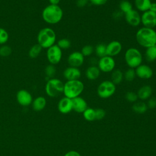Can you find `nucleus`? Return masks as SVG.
<instances>
[{"instance_id":"obj_4","label":"nucleus","mask_w":156,"mask_h":156,"mask_svg":"<svg viewBox=\"0 0 156 156\" xmlns=\"http://www.w3.org/2000/svg\"><path fill=\"white\" fill-rule=\"evenodd\" d=\"M83 89L84 84L79 79L66 80L64 83L63 93L65 97L73 99L79 96L83 92Z\"/></svg>"},{"instance_id":"obj_14","label":"nucleus","mask_w":156,"mask_h":156,"mask_svg":"<svg viewBox=\"0 0 156 156\" xmlns=\"http://www.w3.org/2000/svg\"><path fill=\"white\" fill-rule=\"evenodd\" d=\"M136 76L141 79H149L153 76V70L147 65L141 64L135 69Z\"/></svg>"},{"instance_id":"obj_28","label":"nucleus","mask_w":156,"mask_h":156,"mask_svg":"<svg viewBox=\"0 0 156 156\" xmlns=\"http://www.w3.org/2000/svg\"><path fill=\"white\" fill-rule=\"evenodd\" d=\"M95 54L97 57L99 58L107 55L106 51V44L104 43H99L94 48Z\"/></svg>"},{"instance_id":"obj_35","label":"nucleus","mask_w":156,"mask_h":156,"mask_svg":"<svg viewBox=\"0 0 156 156\" xmlns=\"http://www.w3.org/2000/svg\"><path fill=\"white\" fill-rule=\"evenodd\" d=\"M12 53V49L7 45H2L0 47V56L8 57Z\"/></svg>"},{"instance_id":"obj_5","label":"nucleus","mask_w":156,"mask_h":156,"mask_svg":"<svg viewBox=\"0 0 156 156\" xmlns=\"http://www.w3.org/2000/svg\"><path fill=\"white\" fill-rule=\"evenodd\" d=\"M124 60L129 68L135 69L137 66L142 64L143 55L138 49L129 48L125 52Z\"/></svg>"},{"instance_id":"obj_36","label":"nucleus","mask_w":156,"mask_h":156,"mask_svg":"<svg viewBox=\"0 0 156 156\" xmlns=\"http://www.w3.org/2000/svg\"><path fill=\"white\" fill-rule=\"evenodd\" d=\"M125 98L128 102H133V103L136 102L138 99L137 94L133 91L127 92L125 95Z\"/></svg>"},{"instance_id":"obj_9","label":"nucleus","mask_w":156,"mask_h":156,"mask_svg":"<svg viewBox=\"0 0 156 156\" xmlns=\"http://www.w3.org/2000/svg\"><path fill=\"white\" fill-rule=\"evenodd\" d=\"M116 65L115 61L113 57L108 55H105L100 58L98 60L97 66L100 69L101 72L103 73H110L115 69Z\"/></svg>"},{"instance_id":"obj_31","label":"nucleus","mask_w":156,"mask_h":156,"mask_svg":"<svg viewBox=\"0 0 156 156\" xmlns=\"http://www.w3.org/2000/svg\"><path fill=\"white\" fill-rule=\"evenodd\" d=\"M44 73L47 77L49 79L54 78L56 73V68L54 65H48L46 66L44 69Z\"/></svg>"},{"instance_id":"obj_29","label":"nucleus","mask_w":156,"mask_h":156,"mask_svg":"<svg viewBox=\"0 0 156 156\" xmlns=\"http://www.w3.org/2000/svg\"><path fill=\"white\" fill-rule=\"evenodd\" d=\"M82 113L84 119L88 121H93L96 119L95 109L92 108H87Z\"/></svg>"},{"instance_id":"obj_41","label":"nucleus","mask_w":156,"mask_h":156,"mask_svg":"<svg viewBox=\"0 0 156 156\" xmlns=\"http://www.w3.org/2000/svg\"><path fill=\"white\" fill-rule=\"evenodd\" d=\"M123 15H124V14L119 10L114 12L113 13V17L115 19H118V20L120 19Z\"/></svg>"},{"instance_id":"obj_1","label":"nucleus","mask_w":156,"mask_h":156,"mask_svg":"<svg viewBox=\"0 0 156 156\" xmlns=\"http://www.w3.org/2000/svg\"><path fill=\"white\" fill-rule=\"evenodd\" d=\"M135 38L137 43L145 48L156 45V30L143 27L137 30Z\"/></svg>"},{"instance_id":"obj_22","label":"nucleus","mask_w":156,"mask_h":156,"mask_svg":"<svg viewBox=\"0 0 156 156\" xmlns=\"http://www.w3.org/2000/svg\"><path fill=\"white\" fill-rule=\"evenodd\" d=\"M46 105V100L43 96L36 98L32 102V108L35 111L39 112L43 110Z\"/></svg>"},{"instance_id":"obj_44","label":"nucleus","mask_w":156,"mask_h":156,"mask_svg":"<svg viewBox=\"0 0 156 156\" xmlns=\"http://www.w3.org/2000/svg\"><path fill=\"white\" fill-rule=\"evenodd\" d=\"M50 4L52 5H58L60 1V0H49Z\"/></svg>"},{"instance_id":"obj_11","label":"nucleus","mask_w":156,"mask_h":156,"mask_svg":"<svg viewBox=\"0 0 156 156\" xmlns=\"http://www.w3.org/2000/svg\"><path fill=\"white\" fill-rule=\"evenodd\" d=\"M124 15L126 23L132 27H137L141 23V15L136 10L132 9Z\"/></svg>"},{"instance_id":"obj_27","label":"nucleus","mask_w":156,"mask_h":156,"mask_svg":"<svg viewBox=\"0 0 156 156\" xmlns=\"http://www.w3.org/2000/svg\"><path fill=\"white\" fill-rule=\"evenodd\" d=\"M133 9V7L130 1L127 0H122L119 2V10L124 15L128 12Z\"/></svg>"},{"instance_id":"obj_8","label":"nucleus","mask_w":156,"mask_h":156,"mask_svg":"<svg viewBox=\"0 0 156 156\" xmlns=\"http://www.w3.org/2000/svg\"><path fill=\"white\" fill-rule=\"evenodd\" d=\"M46 57L50 64L57 65L62 59V51L57 44H54L47 49Z\"/></svg>"},{"instance_id":"obj_33","label":"nucleus","mask_w":156,"mask_h":156,"mask_svg":"<svg viewBox=\"0 0 156 156\" xmlns=\"http://www.w3.org/2000/svg\"><path fill=\"white\" fill-rule=\"evenodd\" d=\"M94 51V48L93 46L90 44H86L83 46L81 49L80 52L82 54V55L85 57H88L90 56L93 52Z\"/></svg>"},{"instance_id":"obj_6","label":"nucleus","mask_w":156,"mask_h":156,"mask_svg":"<svg viewBox=\"0 0 156 156\" xmlns=\"http://www.w3.org/2000/svg\"><path fill=\"white\" fill-rule=\"evenodd\" d=\"M64 83L60 79L51 78L48 80L45 85L46 94L51 98H55L63 91Z\"/></svg>"},{"instance_id":"obj_10","label":"nucleus","mask_w":156,"mask_h":156,"mask_svg":"<svg viewBox=\"0 0 156 156\" xmlns=\"http://www.w3.org/2000/svg\"><path fill=\"white\" fill-rule=\"evenodd\" d=\"M141 23L143 27L154 29L156 27V13L149 10L141 15Z\"/></svg>"},{"instance_id":"obj_38","label":"nucleus","mask_w":156,"mask_h":156,"mask_svg":"<svg viewBox=\"0 0 156 156\" xmlns=\"http://www.w3.org/2000/svg\"><path fill=\"white\" fill-rule=\"evenodd\" d=\"M147 108L151 109L156 107V98L155 97H151L147 99V102L146 104Z\"/></svg>"},{"instance_id":"obj_32","label":"nucleus","mask_w":156,"mask_h":156,"mask_svg":"<svg viewBox=\"0 0 156 156\" xmlns=\"http://www.w3.org/2000/svg\"><path fill=\"white\" fill-rule=\"evenodd\" d=\"M57 45L62 50L67 49L70 48L71 45V41L68 38H61L57 41Z\"/></svg>"},{"instance_id":"obj_39","label":"nucleus","mask_w":156,"mask_h":156,"mask_svg":"<svg viewBox=\"0 0 156 156\" xmlns=\"http://www.w3.org/2000/svg\"><path fill=\"white\" fill-rule=\"evenodd\" d=\"M108 0H89V2L93 5L99 6L104 5L107 3Z\"/></svg>"},{"instance_id":"obj_13","label":"nucleus","mask_w":156,"mask_h":156,"mask_svg":"<svg viewBox=\"0 0 156 156\" xmlns=\"http://www.w3.org/2000/svg\"><path fill=\"white\" fill-rule=\"evenodd\" d=\"M16 101L18 103L24 107L32 104L33 101L31 94L26 90H20L16 93Z\"/></svg>"},{"instance_id":"obj_45","label":"nucleus","mask_w":156,"mask_h":156,"mask_svg":"<svg viewBox=\"0 0 156 156\" xmlns=\"http://www.w3.org/2000/svg\"></svg>"},{"instance_id":"obj_23","label":"nucleus","mask_w":156,"mask_h":156,"mask_svg":"<svg viewBox=\"0 0 156 156\" xmlns=\"http://www.w3.org/2000/svg\"><path fill=\"white\" fill-rule=\"evenodd\" d=\"M124 79V73L119 69H115L112 71L111 81L115 84L118 85L122 82Z\"/></svg>"},{"instance_id":"obj_25","label":"nucleus","mask_w":156,"mask_h":156,"mask_svg":"<svg viewBox=\"0 0 156 156\" xmlns=\"http://www.w3.org/2000/svg\"><path fill=\"white\" fill-rule=\"evenodd\" d=\"M147 106L146 103L139 101L134 102L133 105H132V110L136 113L138 114H143L147 110Z\"/></svg>"},{"instance_id":"obj_15","label":"nucleus","mask_w":156,"mask_h":156,"mask_svg":"<svg viewBox=\"0 0 156 156\" xmlns=\"http://www.w3.org/2000/svg\"><path fill=\"white\" fill-rule=\"evenodd\" d=\"M122 50V44L118 40H113L106 44L107 55L113 57L118 55Z\"/></svg>"},{"instance_id":"obj_26","label":"nucleus","mask_w":156,"mask_h":156,"mask_svg":"<svg viewBox=\"0 0 156 156\" xmlns=\"http://www.w3.org/2000/svg\"><path fill=\"white\" fill-rule=\"evenodd\" d=\"M42 48L38 43L33 45L29 51V56L32 58H35L38 57L41 52Z\"/></svg>"},{"instance_id":"obj_7","label":"nucleus","mask_w":156,"mask_h":156,"mask_svg":"<svg viewBox=\"0 0 156 156\" xmlns=\"http://www.w3.org/2000/svg\"><path fill=\"white\" fill-rule=\"evenodd\" d=\"M116 91V85L111 80H105L99 83L97 88V94L102 99H107L112 96Z\"/></svg>"},{"instance_id":"obj_2","label":"nucleus","mask_w":156,"mask_h":156,"mask_svg":"<svg viewBox=\"0 0 156 156\" xmlns=\"http://www.w3.org/2000/svg\"><path fill=\"white\" fill-rule=\"evenodd\" d=\"M63 15L62 8L58 5L49 4L46 6L42 11L43 20L50 24H55L59 23Z\"/></svg>"},{"instance_id":"obj_40","label":"nucleus","mask_w":156,"mask_h":156,"mask_svg":"<svg viewBox=\"0 0 156 156\" xmlns=\"http://www.w3.org/2000/svg\"><path fill=\"white\" fill-rule=\"evenodd\" d=\"M88 2H89V0H77L76 5L79 8H83L85 7Z\"/></svg>"},{"instance_id":"obj_20","label":"nucleus","mask_w":156,"mask_h":156,"mask_svg":"<svg viewBox=\"0 0 156 156\" xmlns=\"http://www.w3.org/2000/svg\"><path fill=\"white\" fill-rule=\"evenodd\" d=\"M85 76L90 80H94L97 79L100 74L101 71L96 65H91L88 66L85 70Z\"/></svg>"},{"instance_id":"obj_12","label":"nucleus","mask_w":156,"mask_h":156,"mask_svg":"<svg viewBox=\"0 0 156 156\" xmlns=\"http://www.w3.org/2000/svg\"><path fill=\"white\" fill-rule=\"evenodd\" d=\"M84 56L80 51H74L68 57V63L69 66L79 68L84 62Z\"/></svg>"},{"instance_id":"obj_18","label":"nucleus","mask_w":156,"mask_h":156,"mask_svg":"<svg viewBox=\"0 0 156 156\" xmlns=\"http://www.w3.org/2000/svg\"><path fill=\"white\" fill-rule=\"evenodd\" d=\"M71 100L73 110L77 113H83L88 108L86 101L80 96L71 99Z\"/></svg>"},{"instance_id":"obj_37","label":"nucleus","mask_w":156,"mask_h":156,"mask_svg":"<svg viewBox=\"0 0 156 156\" xmlns=\"http://www.w3.org/2000/svg\"><path fill=\"white\" fill-rule=\"evenodd\" d=\"M105 115V112L102 108L95 109V118L96 119L100 120L104 118Z\"/></svg>"},{"instance_id":"obj_16","label":"nucleus","mask_w":156,"mask_h":156,"mask_svg":"<svg viewBox=\"0 0 156 156\" xmlns=\"http://www.w3.org/2000/svg\"><path fill=\"white\" fill-rule=\"evenodd\" d=\"M63 75L66 80H78L81 77V71L79 68L69 66L65 69Z\"/></svg>"},{"instance_id":"obj_42","label":"nucleus","mask_w":156,"mask_h":156,"mask_svg":"<svg viewBox=\"0 0 156 156\" xmlns=\"http://www.w3.org/2000/svg\"><path fill=\"white\" fill-rule=\"evenodd\" d=\"M64 156H81L80 154L75 151H69L68 152H67Z\"/></svg>"},{"instance_id":"obj_21","label":"nucleus","mask_w":156,"mask_h":156,"mask_svg":"<svg viewBox=\"0 0 156 156\" xmlns=\"http://www.w3.org/2000/svg\"><path fill=\"white\" fill-rule=\"evenodd\" d=\"M134 4L136 10L143 13L150 10L152 2L151 0H134Z\"/></svg>"},{"instance_id":"obj_34","label":"nucleus","mask_w":156,"mask_h":156,"mask_svg":"<svg viewBox=\"0 0 156 156\" xmlns=\"http://www.w3.org/2000/svg\"><path fill=\"white\" fill-rule=\"evenodd\" d=\"M9 34L6 30L0 27V44H4L9 40Z\"/></svg>"},{"instance_id":"obj_19","label":"nucleus","mask_w":156,"mask_h":156,"mask_svg":"<svg viewBox=\"0 0 156 156\" xmlns=\"http://www.w3.org/2000/svg\"><path fill=\"white\" fill-rule=\"evenodd\" d=\"M152 93V87L149 85H145L139 88L136 94L138 99L141 101L147 100L151 98Z\"/></svg>"},{"instance_id":"obj_3","label":"nucleus","mask_w":156,"mask_h":156,"mask_svg":"<svg viewBox=\"0 0 156 156\" xmlns=\"http://www.w3.org/2000/svg\"><path fill=\"white\" fill-rule=\"evenodd\" d=\"M37 43L42 48L48 49L55 44L56 41V34L55 31L50 27H44L38 33Z\"/></svg>"},{"instance_id":"obj_43","label":"nucleus","mask_w":156,"mask_h":156,"mask_svg":"<svg viewBox=\"0 0 156 156\" xmlns=\"http://www.w3.org/2000/svg\"><path fill=\"white\" fill-rule=\"evenodd\" d=\"M150 10L156 13V2H152Z\"/></svg>"},{"instance_id":"obj_24","label":"nucleus","mask_w":156,"mask_h":156,"mask_svg":"<svg viewBox=\"0 0 156 156\" xmlns=\"http://www.w3.org/2000/svg\"><path fill=\"white\" fill-rule=\"evenodd\" d=\"M144 56L148 62H153L156 60V45L146 48Z\"/></svg>"},{"instance_id":"obj_17","label":"nucleus","mask_w":156,"mask_h":156,"mask_svg":"<svg viewBox=\"0 0 156 156\" xmlns=\"http://www.w3.org/2000/svg\"><path fill=\"white\" fill-rule=\"evenodd\" d=\"M58 111L63 114H67L73 110L72 100L66 97L62 98L58 102L57 105Z\"/></svg>"},{"instance_id":"obj_30","label":"nucleus","mask_w":156,"mask_h":156,"mask_svg":"<svg viewBox=\"0 0 156 156\" xmlns=\"http://www.w3.org/2000/svg\"><path fill=\"white\" fill-rule=\"evenodd\" d=\"M136 77L135 70L133 68H129L124 73V79L127 82H132Z\"/></svg>"}]
</instances>
